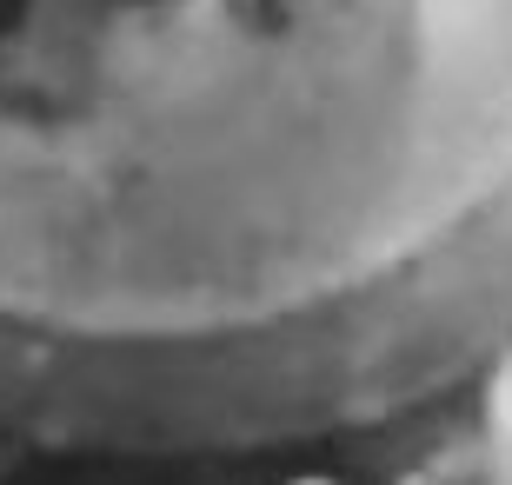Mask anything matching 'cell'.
I'll return each instance as SVG.
<instances>
[{"mask_svg": "<svg viewBox=\"0 0 512 485\" xmlns=\"http://www.w3.org/2000/svg\"><path fill=\"white\" fill-rule=\"evenodd\" d=\"M512 339V0H0V419L360 426Z\"/></svg>", "mask_w": 512, "mask_h": 485, "instance_id": "obj_1", "label": "cell"}]
</instances>
